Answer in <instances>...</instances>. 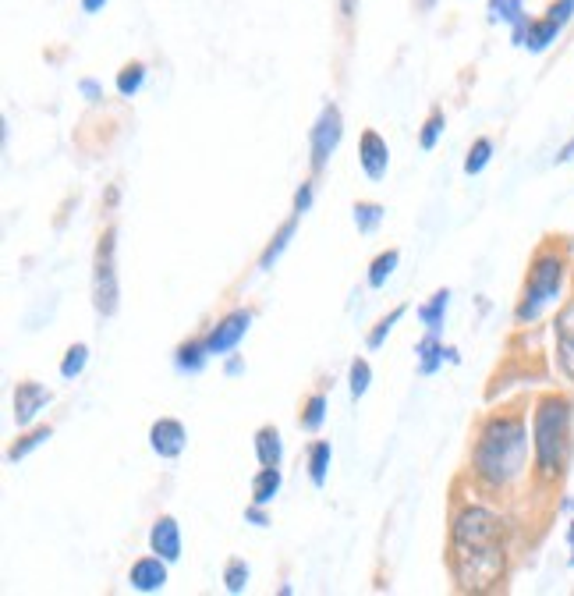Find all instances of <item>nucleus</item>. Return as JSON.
Instances as JSON below:
<instances>
[{
  "instance_id": "nucleus-1",
  "label": "nucleus",
  "mask_w": 574,
  "mask_h": 596,
  "mask_svg": "<svg viewBox=\"0 0 574 596\" xmlns=\"http://www.w3.org/2000/svg\"><path fill=\"white\" fill-rule=\"evenodd\" d=\"M525 451H528V437L521 419L514 416L489 419L472 455L475 472L486 479L489 487H504V483H511L525 469Z\"/></svg>"
},
{
  "instance_id": "nucleus-2",
  "label": "nucleus",
  "mask_w": 574,
  "mask_h": 596,
  "mask_svg": "<svg viewBox=\"0 0 574 596\" xmlns=\"http://www.w3.org/2000/svg\"><path fill=\"white\" fill-rule=\"evenodd\" d=\"M571 451V405L564 398H546L536 412V462L543 479H557Z\"/></svg>"
},
{
  "instance_id": "nucleus-3",
  "label": "nucleus",
  "mask_w": 574,
  "mask_h": 596,
  "mask_svg": "<svg viewBox=\"0 0 574 596\" xmlns=\"http://www.w3.org/2000/svg\"><path fill=\"white\" fill-rule=\"evenodd\" d=\"M454 579L465 589H489L504 575V547L500 543H454V557H450Z\"/></svg>"
},
{
  "instance_id": "nucleus-4",
  "label": "nucleus",
  "mask_w": 574,
  "mask_h": 596,
  "mask_svg": "<svg viewBox=\"0 0 574 596\" xmlns=\"http://www.w3.org/2000/svg\"><path fill=\"white\" fill-rule=\"evenodd\" d=\"M560 281H564V263H560V256H539L532 274H528V288H525V298H521V306H518V320L521 323L536 320V316L543 313L546 302L557 298Z\"/></svg>"
},
{
  "instance_id": "nucleus-5",
  "label": "nucleus",
  "mask_w": 574,
  "mask_h": 596,
  "mask_svg": "<svg viewBox=\"0 0 574 596\" xmlns=\"http://www.w3.org/2000/svg\"><path fill=\"white\" fill-rule=\"evenodd\" d=\"M114 231L100 238V249H96V274H93V302L100 316H114L117 313V270H114Z\"/></svg>"
},
{
  "instance_id": "nucleus-6",
  "label": "nucleus",
  "mask_w": 574,
  "mask_h": 596,
  "mask_svg": "<svg viewBox=\"0 0 574 596\" xmlns=\"http://www.w3.org/2000/svg\"><path fill=\"white\" fill-rule=\"evenodd\" d=\"M500 536H504V522L486 508H465L454 518V543L482 547V543H500Z\"/></svg>"
},
{
  "instance_id": "nucleus-7",
  "label": "nucleus",
  "mask_w": 574,
  "mask_h": 596,
  "mask_svg": "<svg viewBox=\"0 0 574 596\" xmlns=\"http://www.w3.org/2000/svg\"><path fill=\"white\" fill-rule=\"evenodd\" d=\"M341 132H344V125H341V110L330 103V107L319 114V121H316V128H312V167H326V160H330V153L337 149V142H341Z\"/></svg>"
},
{
  "instance_id": "nucleus-8",
  "label": "nucleus",
  "mask_w": 574,
  "mask_h": 596,
  "mask_svg": "<svg viewBox=\"0 0 574 596\" xmlns=\"http://www.w3.org/2000/svg\"><path fill=\"white\" fill-rule=\"evenodd\" d=\"M249 323H252V316L245 313V309H238V313L224 316V320H220L217 327H213L210 338H206L210 352H213V355H227L234 345H238L241 338H245V330H249Z\"/></svg>"
},
{
  "instance_id": "nucleus-9",
  "label": "nucleus",
  "mask_w": 574,
  "mask_h": 596,
  "mask_svg": "<svg viewBox=\"0 0 574 596\" xmlns=\"http://www.w3.org/2000/svg\"><path fill=\"white\" fill-rule=\"evenodd\" d=\"M47 405H50V391L43 384L25 380V384L15 387V423L18 426H29Z\"/></svg>"
},
{
  "instance_id": "nucleus-10",
  "label": "nucleus",
  "mask_w": 574,
  "mask_h": 596,
  "mask_svg": "<svg viewBox=\"0 0 574 596\" xmlns=\"http://www.w3.org/2000/svg\"><path fill=\"white\" fill-rule=\"evenodd\" d=\"M185 426L178 423V419H160V423H153V430H149V444H153V451L160 458H178L181 451H185Z\"/></svg>"
},
{
  "instance_id": "nucleus-11",
  "label": "nucleus",
  "mask_w": 574,
  "mask_h": 596,
  "mask_svg": "<svg viewBox=\"0 0 574 596\" xmlns=\"http://www.w3.org/2000/svg\"><path fill=\"white\" fill-rule=\"evenodd\" d=\"M358 160H362L365 174H369L373 181L387 178L390 149H387V142H383L376 132H362V149H358Z\"/></svg>"
},
{
  "instance_id": "nucleus-12",
  "label": "nucleus",
  "mask_w": 574,
  "mask_h": 596,
  "mask_svg": "<svg viewBox=\"0 0 574 596\" xmlns=\"http://www.w3.org/2000/svg\"><path fill=\"white\" fill-rule=\"evenodd\" d=\"M149 547H153V554H160L163 561H178L181 557V529L171 515L156 518L153 533H149Z\"/></svg>"
},
{
  "instance_id": "nucleus-13",
  "label": "nucleus",
  "mask_w": 574,
  "mask_h": 596,
  "mask_svg": "<svg viewBox=\"0 0 574 596\" xmlns=\"http://www.w3.org/2000/svg\"><path fill=\"white\" fill-rule=\"evenodd\" d=\"M132 589H139V593H156V589L167 586V561H163L160 554L156 557H142V561H135L132 565Z\"/></svg>"
},
{
  "instance_id": "nucleus-14",
  "label": "nucleus",
  "mask_w": 574,
  "mask_h": 596,
  "mask_svg": "<svg viewBox=\"0 0 574 596\" xmlns=\"http://www.w3.org/2000/svg\"><path fill=\"white\" fill-rule=\"evenodd\" d=\"M557 355H560V369L574 380V302L560 309L557 316Z\"/></svg>"
},
{
  "instance_id": "nucleus-15",
  "label": "nucleus",
  "mask_w": 574,
  "mask_h": 596,
  "mask_svg": "<svg viewBox=\"0 0 574 596\" xmlns=\"http://www.w3.org/2000/svg\"><path fill=\"white\" fill-rule=\"evenodd\" d=\"M210 345L206 341H188V345H181L178 348V369L181 373H202L206 369V362H210Z\"/></svg>"
},
{
  "instance_id": "nucleus-16",
  "label": "nucleus",
  "mask_w": 574,
  "mask_h": 596,
  "mask_svg": "<svg viewBox=\"0 0 574 596\" xmlns=\"http://www.w3.org/2000/svg\"><path fill=\"white\" fill-rule=\"evenodd\" d=\"M557 32H560V25L557 22H550V18H539V22H528V29H525V43L521 47H528V50H546L553 40H557Z\"/></svg>"
},
{
  "instance_id": "nucleus-17",
  "label": "nucleus",
  "mask_w": 574,
  "mask_h": 596,
  "mask_svg": "<svg viewBox=\"0 0 574 596\" xmlns=\"http://www.w3.org/2000/svg\"><path fill=\"white\" fill-rule=\"evenodd\" d=\"M280 490V469L277 465H263L256 479H252V501L256 504H270Z\"/></svg>"
},
{
  "instance_id": "nucleus-18",
  "label": "nucleus",
  "mask_w": 574,
  "mask_h": 596,
  "mask_svg": "<svg viewBox=\"0 0 574 596\" xmlns=\"http://www.w3.org/2000/svg\"><path fill=\"white\" fill-rule=\"evenodd\" d=\"M525 0H489V22H511L514 29L525 22Z\"/></svg>"
},
{
  "instance_id": "nucleus-19",
  "label": "nucleus",
  "mask_w": 574,
  "mask_h": 596,
  "mask_svg": "<svg viewBox=\"0 0 574 596\" xmlns=\"http://www.w3.org/2000/svg\"><path fill=\"white\" fill-rule=\"evenodd\" d=\"M256 455L263 465H280V433L273 426H263L256 433Z\"/></svg>"
},
{
  "instance_id": "nucleus-20",
  "label": "nucleus",
  "mask_w": 574,
  "mask_h": 596,
  "mask_svg": "<svg viewBox=\"0 0 574 596\" xmlns=\"http://www.w3.org/2000/svg\"><path fill=\"white\" fill-rule=\"evenodd\" d=\"M447 302H450V291L443 288V291H436L433 302H429V306H422V309H419V316H422V323H426V327H429V334H440V327H443V313H447Z\"/></svg>"
},
{
  "instance_id": "nucleus-21",
  "label": "nucleus",
  "mask_w": 574,
  "mask_h": 596,
  "mask_svg": "<svg viewBox=\"0 0 574 596\" xmlns=\"http://www.w3.org/2000/svg\"><path fill=\"white\" fill-rule=\"evenodd\" d=\"M142 82H146V64H142V61L125 64V68H121V75H117V93L135 96L142 89Z\"/></svg>"
},
{
  "instance_id": "nucleus-22",
  "label": "nucleus",
  "mask_w": 574,
  "mask_h": 596,
  "mask_svg": "<svg viewBox=\"0 0 574 596\" xmlns=\"http://www.w3.org/2000/svg\"><path fill=\"white\" fill-rule=\"evenodd\" d=\"M291 238H295V220H287L284 228L277 231V238H273V242L266 245L263 259H259V270H270L273 263H277V256H280V252L287 249V242H291Z\"/></svg>"
},
{
  "instance_id": "nucleus-23",
  "label": "nucleus",
  "mask_w": 574,
  "mask_h": 596,
  "mask_svg": "<svg viewBox=\"0 0 574 596\" xmlns=\"http://www.w3.org/2000/svg\"><path fill=\"white\" fill-rule=\"evenodd\" d=\"M326 469H330V444L319 440V444L312 447V458H309V476H312L316 487H323L326 483Z\"/></svg>"
},
{
  "instance_id": "nucleus-24",
  "label": "nucleus",
  "mask_w": 574,
  "mask_h": 596,
  "mask_svg": "<svg viewBox=\"0 0 574 596\" xmlns=\"http://www.w3.org/2000/svg\"><path fill=\"white\" fill-rule=\"evenodd\" d=\"M380 220H383V206H376V203H358L355 206V224H358L362 235H373V231L380 228Z\"/></svg>"
},
{
  "instance_id": "nucleus-25",
  "label": "nucleus",
  "mask_w": 574,
  "mask_h": 596,
  "mask_svg": "<svg viewBox=\"0 0 574 596\" xmlns=\"http://www.w3.org/2000/svg\"><path fill=\"white\" fill-rule=\"evenodd\" d=\"M394 267H397V252L394 249L383 252V256H376V263L369 267V288H383V284H387V277L394 274Z\"/></svg>"
},
{
  "instance_id": "nucleus-26",
  "label": "nucleus",
  "mask_w": 574,
  "mask_h": 596,
  "mask_svg": "<svg viewBox=\"0 0 574 596\" xmlns=\"http://www.w3.org/2000/svg\"><path fill=\"white\" fill-rule=\"evenodd\" d=\"M50 437H54V430H50V426H43V430L29 433V437H25L22 444H15V447L8 451V462H22V458L29 455V451H36L39 444H47Z\"/></svg>"
},
{
  "instance_id": "nucleus-27",
  "label": "nucleus",
  "mask_w": 574,
  "mask_h": 596,
  "mask_svg": "<svg viewBox=\"0 0 574 596\" xmlns=\"http://www.w3.org/2000/svg\"><path fill=\"white\" fill-rule=\"evenodd\" d=\"M86 359H89V348L86 345H71L68 348V359L61 362V377L64 380H75L82 369H86Z\"/></svg>"
},
{
  "instance_id": "nucleus-28",
  "label": "nucleus",
  "mask_w": 574,
  "mask_h": 596,
  "mask_svg": "<svg viewBox=\"0 0 574 596\" xmlns=\"http://www.w3.org/2000/svg\"><path fill=\"white\" fill-rule=\"evenodd\" d=\"M369 380H373V369H369V362L365 359H355L351 362V398H362L365 391H369Z\"/></svg>"
},
{
  "instance_id": "nucleus-29",
  "label": "nucleus",
  "mask_w": 574,
  "mask_h": 596,
  "mask_svg": "<svg viewBox=\"0 0 574 596\" xmlns=\"http://www.w3.org/2000/svg\"><path fill=\"white\" fill-rule=\"evenodd\" d=\"M489 157H493V142L489 139H479L472 149H468V160H465V171L468 174H479L482 167L489 164Z\"/></svg>"
},
{
  "instance_id": "nucleus-30",
  "label": "nucleus",
  "mask_w": 574,
  "mask_h": 596,
  "mask_svg": "<svg viewBox=\"0 0 574 596\" xmlns=\"http://www.w3.org/2000/svg\"><path fill=\"white\" fill-rule=\"evenodd\" d=\"M419 355H422V373H433V369L440 366L443 355H447V352H443V345L436 341V334H429V338L419 345Z\"/></svg>"
},
{
  "instance_id": "nucleus-31",
  "label": "nucleus",
  "mask_w": 574,
  "mask_h": 596,
  "mask_svg": "<svg viewBox=\"0 0 574 596\" xmlns=\"http://www.w3.org/2000/svg\"><path fill=\"white\" fill-rule=\"evenodd\" d=\"M326 419V398L323 394H312L309 405H305V416H302V426L305 430H319Z\"/></svg>"
},
{
  "instance_id": "nucleus-32",
  "label": "nucleus",
  "mask_w": 574,
  "mask_h": 596,
  "mask_svg": "<svg viewBox=\"0 0 574 596\" xmlns=\"http://www.w3.org/2000/svg\"><path fill=\"white\" fill-rule=\"evenodd\" d=\"M224 582H227V593H241V589L249 586V565H245V561H231Z\"/></svg>"
},
{
  "instance_id": "nucleus-33",
  "label": "nucleus",
  "mask_w": 574,
  "mask_h": 596,
  "mask_svg": "<svg viewBox=\"0 0 574 596\" xmlns=\"http://www.w3.org/2000/svg\"><path fill=\"white\" fill-rule=\"evenodd\" d=\"M401 316H404V306H397L394 313L387 316V320H380V323H376V330H373V334H369V348H380L383 341H387V334H390V330H394V323L401 320Z\"/></svg>"
},
{
  "instance_id": "nucleus-34",
  "label": "nucleus",
  "mask_w": 574,
  "mask_h": 596,
  "mask_svg": "<svg viewBox=\"0 0 574 596\" xmlns=\"http://www.w3.org/2000/svg\"><path fill=\"white\" fill-rule=\"evenodd\" d=\"M440 132H443V114H433V118L426 121V128H422V149H433Z\"/></svg>"
},
{
  "instance_id": "nucleus-35",
  "label": "nucleus",
  "mask_w": 574,
  "mask_h": 596,
  "mask_svg": "<svg viewBox=\"0 0 574 596\" xmlns=\"http://www.w3.org/2000/svg\"><path fill=\"white\" fill-rule=\"evenodd\" d=\"M574 15V0H557V4H553L550 11H546V18H550V22H557L560 29H564L567 25V18Z\"/></svg>"
},
{
  "instance_id": "nucleus-36",
  "label": "nucleus",
  "mask_w": 574,
  "mask_h": 596,
  "mask_svg": "<svg viewBox=\"0 0 574 596\" xmlns=\"http://www.w3.org/2000/svg\"><path fill=\"white\" fill-rule=\"evenodd\" d=\"M309 206H312V185H302V189H298V196H295V213L302 217Z\"/></svg>"
},
{
  "instance_id": "nucleus-37",
  "label": "nucleus",
  "mask_w": 574,
  "mask_h": 596,
  "mask_svg": "<svg viewBox=\"0 0 574 596\" xmlns=\"http://www.w3.org/2000/svg\"><path fill=\"white\" fill-rule=\"evenodd\" d=\"M245 518L249 522H256V526H266V515H263V504H252L249 511H245Z\"/></svg>"
},
{
  "instance_id": "nucleus-38",
  "label": "nucleus",
  "mask_w": 574,
  "mask_h": 596,
  "mask_svg": "<svg viewBox=\"0 0 574 596\" xmlns=\"http://www.w3.org/2000/svg\"><path fill=\"white\" fill-rule=\"evenodd\" d=\"M82 93H86V96H89V100H93V103H96V100H100V96H103V93H100V86H96L93 79H86V82H82Z\"/></svg>"
},
{
  "instance_id": "nucleus-39",
  "label": "nucleus",
  "mask_w": 574,
  "mask_h": 596,
  "mask_svg": "<svg viewBox=\"0 0 574 596\" xmlns=\"http://www.w3.org/2000/svg\"><path fill=\"white\" fill-rule=\"evenodd\" d=\"M103 4H107V0H82V8H86L89 15H96V11H100Z\"/></svg>"
},
{
  "instance_id": "nucleus-40",
  "label": "nucleus",
  "mask_w": 574,
  "mask_h": 596,
  "mask_svg": "<svg viewBox=\"0 0 574 596\" xmlns=\"http://www.w3.org/2000/svg\"><path fill=\"white\" fill-rule=\"evenodd\" d=\"M571 157H574V139H571V142H567V146H564V149H560V157H557V160H571Z\"/></svg>"
},
{
  "instance_id": "nucleus-41",
  "label": "nucleus",
  "mask_w": 574,
  "mask_h": 596,
  "mask_svg": "<svg viewBox=\"0 0 574 596\" xmlns=\"http://www.w3.org/2000/svg\"><path fill=\"white\" fill-rule=\"evenodd\" d=\"M227 373H231V377H234V373H241V362H238V359L227 362Z\"/></svg>"
},
{
  "instance_id": "nucleus-42",
  "label": "nucleus",
  "mask_w": 574,
  "mask_h": 596,
  "mask_svg": "<svg viewBox=\"0 0 574 596\" xmlns=\"http://www.w3.org/2000/svg\"><path fill=\"white\" fill-rule=\"evenodd\" d=\"M571 543H574V529H571Z\"/></svg>"
}]
</instances>
